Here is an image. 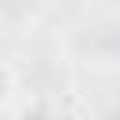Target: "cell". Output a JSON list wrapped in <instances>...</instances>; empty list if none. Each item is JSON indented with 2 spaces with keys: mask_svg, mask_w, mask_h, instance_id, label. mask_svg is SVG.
<instances>
[{
  "mask_svg": "<svg viewBox=\"0 0 120 120\" xmlns=\"http://www.w3.org/2000/svg\"><path fill=\"white\" fill-rule=\"evenodd\" d=\"M15 90H19V71H15L8 60H0V112H4V109H11Z\"/></svg>",
  "mask_w": 120,
  "mask_h": 120,
  "instance_id": "cell-3",
  "label": "cell"
},
{
  "mask_svg": "<svg viewBox=\"0 0 120 120\" xmlns=\"http://www.w3.org/2000/svg\"><path fill=\"white\" fill-rule=\"evenodd\" d=\"M15 120H56V109H52L49 98H30V101L19 105Z\"/></svg>",
  "mask_w": 120,
  "mask_h": 120,
  "instance_id": "cell-2",
  "label": "cell"
},
{
  "mask_svg": "<svg viewBox=\"0 0 120 120\" xmlns=\"http://www.w3.org/2000/svg\"><path fill=\"white\" fill-rule=\"evenodd\" d=\"M52 109H56V120H86V105L79 90H60Z\"/></svg>",
  "mask_w": 120,
  "mask_h": 120,
  "instance_id": "cell-1",
  "label": "cell"
}]
</instances>
